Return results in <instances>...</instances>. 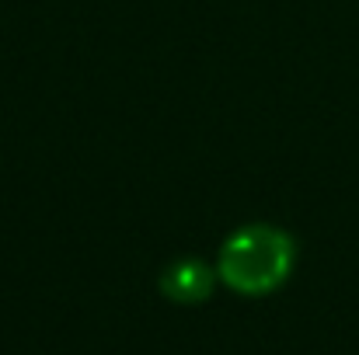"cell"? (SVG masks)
<instances>
[{
  "mask_svg": "<svg viewBox=\"0 0 359 355\" xmlns=\"http://www.w3.org/2000/svg\"><path fill=\"white\" fill-rule=\"evenodd\" d=\"M297 265V244L279 227L255 223L227 237L217 275L241 296H265L279 289Z\"/></svg>",
  "mask_w": 359,
  "mask_h": 355,
  "instance_id": "1",
  "label": "cell"
},
{
  "mask_svg": "<svg viewBox=\"0 0 359 355\" xmlns=\"http://www.w3.org/2000/svg\"><path fill=\"white\" fill-rule=\"evenodd\" d=\"M213 282H217V272H213L206 261H199V258H178V261L168 265L164 275H161L164 296L175 300V303H185V307L210 300Z\"/></svg>",
  "mask_w": 359,
  "mask_h": 355,
  "instance_id": "2",
  "label": "cell"
}]
</instances>
